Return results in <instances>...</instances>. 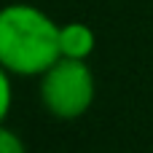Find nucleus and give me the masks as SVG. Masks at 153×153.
Here are the masks:
<instances>
[{
    "mask_svg": "<svg viewBox=\"0 0 153 153\" xmlns=\"http://www.w3.org/2000/svg\"><path fill=\"white\" fill-rule=\"evenodd\" d=\"M59 56V24L46 11L30 3L0 8V65L11 75H43Z\"/></svg>",
    "mask_w": 153,
    "mask_h": 153,
    "instance_id": "nucleus-1",
    "label": "nucleus"
},
{
    "mask_svg": "<svg viewBox=\"0 0 153 153\" xmlns=\"http://www.w3.org/2000/svg\"><path fill=\"white\" fill-rule=\"evenodd\" d=\"M40 78V102L48 116L59 121H75L89 113L97 81L86 59H67L59 56Z\"/></svg>",
    "mask_w": 153,
    "mask_h": 153,
    "instance_id": "nucleus-2",
    "label": "nucleus"
},
{
    "mask_svg": "<svg viewBox=\"0 0 153 153\" xmlns=\"http://www.w3.org/2000/svg\"><path fill=\"white\" fill-rule=\"evenodd\" d=\"M97 48V35L86 22L59 24V54L67 59H89Z\"/></svg>",
    "mask_w": 153,
    "mask_h": 153,
    "instance_id": "nucleus-3",
    "label": "nucleus"
},
{
    "mask_svg": "<svg viewBox=\"0 0 153 153\" xmlns=\"http://www.w3.org/2000/svg\"><path fill=\"white\" fill-rule=\"evenodd\" d=\"M11 73L0 65V124H5L8 113H11V105H13V86H11Z\"/></svg>",
    "mask_w": 153,
    "mask_h": 153,
    "instance_id": "nucleus-4",
    "label": "nucleus"
},
{
    "mask_svg": "<svg viewBox=\"0 0 153 153\" xmlns=\"http://www.w3.org/2000/svg\"><path fill=\"white\" fill-rule=\"evenodd\" d=\"M0 153H27L24 140L5 124H0Z\"/></svg>",
    "mask_w": 153,
    "mask_h": 153,
    "instance_id": "nucleus-5",
    "label": "nucleus"
}]
</instances>
